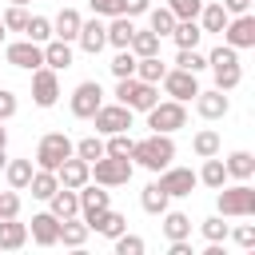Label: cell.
Masks as SVG:
<instances>
[{
	"label": "cell",
	"mask_w": 255,
	"mask_h": 255,
	"mask_svg": "<svg viewBox=\"0 0 255 255\" xmlns=\"http://www.w3.org/2000/svg\"><path fill=\"white\" fill-rule=\"evenodd\" d=\"M131 159L147 171H163L171 159H175V139L163 135V131H151L147 139H135L131 143Z\"/></svg>",
	"instance_id": "cell-1"
},
{
	"label": "cell",
	"mask_w": 255,
	"mask_h": 255,
	"mask_svg": "<svg viewBox=\"0 0 255 255\" xmlns=\"http://www.w3.org/2000/svg\"><path fill=\"white\" fill-rule=\"evenodd\" d=\"M207 68L215 72V88H219V92H231V88H239V80H243V68H239V48H231V44L211 48Z\"/></svg>",
	"instance_id": "cell-2"
},
{
	"label": "cell",
	"mask_w": 255,
	"mask_h": 255,
	"mask_svg": "<svg viewBox=\"0 0 255 255\" xmlns=\"http://www.w3.org/2000/svg\"><path fill=\"white\" fill-rule=\"evenodd\" d=\"M215 207H219V215H235V219H251L255 215V187L247 183V179H239L235 187H219V195H215Z\"/></svg>",
	"instance_id": "cell-3"
},
{
	"label": "cell",
	"mask_w": 255,
	"mask_h": 255,
	"mask_svg": "<svg viewBox=\"0 0 255 255\" xmlns=\"http://www.w3.org/2000/svg\"><path fill=\"white\" fill-rule=\"evenodd\" d=\"M116 100L131 112H147L159 100V92H155V84H147L139 76H124V80H116Z\"/></svg>",
	"instance_id": "cell-4"
},
{
	"label": "cell",
	"mask_w": 255,
	"mask_h": 255,
	"mask_svg": "<svg viewBox=\"0 0 255 255\" xmlns=\"http://www.w3.org/2000/svg\"><path fill=\"white\" fill-rule=\"evenodd\" d=\"M183 124H187V108H183L179 100H155V104L147 108V128H151V131L171 135V131H179Z\"/></svg>",
	"instance_id": "cell-5"
},
{
	"label": "cell",
	"mask_w": 255,
	"mask_h": 255,
	"mask_svg": "<svg viewBox=\"0 0 255 255\" xmlns=\"http://www.w3.org/2000/svg\"><path fill=\"white\" fill-rule=\"evenodd\" d=\"M68 155H76V143H72L64 131H48V135H40V143H36V167L56 171Z\"/></svg>",
	"instance_id": "cell-6"
},
{
	"label": "cell",
	"mask_w": 255,
	"mask_h": 255,
	"mask_svg": "<svg viewBox=\"0 0 255 255\" xmlns=\"http://www.w3.org/2000/svg\"><path fill=\"white\" fill-rule=\"evenodd\" d=\"M131 171H135L131 159H120V155H100V159H92V179L104 183V187H120V183H128Z\"/></svg>",
	"instance_id": "cell-7"
},
{
	"label": "cell",
	"mask_w": 255,
	"mask_h": 255,
	"mask_svg": "<svg viewBox=\"0 0 255 255\" xmlns=\"http://www.w3.org/2000/svg\"><path fill=\"white\" fill-rule=\"evenodd\" d=\"M163 191H167V199H183V195H191L195 191V183H199V175L191 171V167H163L159 171V179H155Z\"/></svg>",
	"instance_id": "cell-8"
},
{
	"label": "cell",
	"mask_w": 255,
	"mask_h": 255,
	"mask_svg": "<svg viewBox=\"0 0 255 255\" xmlns=\"http://www.w3.org/2000/svg\"><path fill=\"white\" fill-rule=\"evenodd\" d=\"M159 84H163V92H167L171 100H179V104H187V100L199 96V80H195V72H183V68H167Z\"/></svg>",
	"instance_id": "cell-9"
},
{
	"label": "cell",
	"mask_w": 255,
	"mask_h": 255,
	"mask_svg": "<svg viewBox=\"0 0 255 255\" xmlns=\"http://www.w3.org/2000/svg\"><path fill=\"white\" fill-rule=\"evenodd\" d=\"M100 104H104V88H100V80H84V84H76V92H72V116H76V120H92Z\"/></svg>",
	"instance_id": "cell-10"
},
{
	"label": "cell",
	"mask_w": 255,
	"mask_h": 255,
	"mask_svg": "<svg viewBox=\"0 0 255 255\" xmlns=\"http://www.w3.org/2000/svg\"><path fill=\"white\" fill-rule=\"evenodd\" d=\"M92 124H96V131H104V135L128 131V128H131V108H124L120 100H116V104H100L96 116H92Z\"/></svg>",
	"instance_id": "cell-11"
},
{
	"label": "cell",
	"mask_w": 255,
	"mask_h": 255,
	"mask_svg": "<svg viewBox=\"0 0 255 255\" xmlns=\"http://www.w3.org/2000/svg\"><path fill=\"white\" fill-rule=\"evenodd\" d=\"M219 36H223V44H231V48H255V16H251V12L231 16Z\"/></svg>",
	"instance_id": "cell-12"
},
{
	"label": "cell",
	"mask_w": 255,
	"mask_h": 255,
	"mask_svg": "<svg viewBox=\"0 0 255 255\" xmlns=\"http://www.w3.org/2000/svg\"><path fill=\"white\" fill-rule=\"evenodd\" d=\"M4 56H8V64L12 68H24V72H36L40 64H44V44H36V40H16V44H8L4 48Z\"/></svg>",
	"instance_id": "cell-13"
},
{
	"label": "cell",
	"mask_w": 255,
	"mask_h": 255,
	"mask_svg": "<svg viewBox=\"0 0 255 255\" xmlns=\"http://www.w3.org/2000/svg\"><path fill=\"white\" fill-rule=\"evenodd\" d=\"M32 100H36V108H52L60 100V80H56V72L48 64H40L32 72Z\"/></svg>",
	"instance_id": "cell-14"
},
{
	"label": "cell",
	"mask_w": 255,
	"mask_h": 255,
	"mask_svg": "<svg viewBox=\"0 0 255 255\" xmlns=\"http://www.w3.org/2000/svg\"><path fill=\"white\" fill-rule=\"evenodd\" d=\"M76 195H80V215H84V223H92L100 211H108L112 207V195L104 191V183H84V187H76Z\"/></svg>",
	"instance_id": "cell-15"
},
{
	"label": "cell",
	"mask_w": 255,
	"mask_h": 255,
	"mask_svg": "<svg viewBox=\"0 0 255 255\" xmlns=\"http://www.w3.org/2000/svg\"><path fill=\"white\" fill-rule=\"evenodd\" d=\"M56 179H60V187H84V183L92 179V163L80 159V155H68V159L56 167Z\"/></svg>",
	"instance_id": "cell-16"
},
{
	"label": "cell",
	"mask_w": 255,
	"mask_h": 255,
	"mask_svg": "<svg viewBox=\"0 0 255 255\" xmlns=\"http://www.w3.org/2000/svg\"><path fill=\"white\" fill-rule=\"evenodd\" d=\"M227 108H231V104H227V96H223L219 88H211V92L199 88V96H195V112H199L203 120H223Z\"/></svg>",
	"instance_id": "cell-17"
},
{
	"label": "cell",
	"mask_w": 255,
	"mask_h": 255,
	"mask_svg": "<svg viewBox=\"0 0 255 255\" xmlns=\"http://www.w3.org/2000/svg\"><path fill=\"white\" fill-rule=\"evenodd\" d=\"M32 239H36L40 247H56V243H60V219H56L52 211L32 215Z\"/></svg>",
	"instance_id": "cell-18"
},
{
	"label": "cell",
	"mask_w": 255,
	"mask_h": 255,
	"mask_svg": "<svg viewBox=\"0 0 255 255\" xmlns=\"http://www.w3.org/2000/svg\"><path fill=\"white\" fill-rule=\"evenodd\" d=\"M76 40H80V48H84L88 56H96V52L108 44V24H100V20H88V24H80Z\"/></svg>",
	"instance_id": "cell-19"
},
{
	"label": "cell",
	"mask_w": 255,
	"mask_h": 255,
	"mask_svg": "<svg viewBox=\"0 0 255 255\" xmlns=\"http://www.w3.org/2000/svg\"><path fill=\"white\" fill-rule=\"evenodd\" d=\"M48 207H52V215H56V219L80 215V195H76V187H56V191L48 195Z\"/></svg>",
	"instance_id": "cell-20"
},
{
	"label": "cell",
	"mask_w": 255,
	"mask_h": 255,
	"mask_svg": "<svg viewBox=\"0 0 255 255\" xmlns=\"http://www.w3.org/2000/svg\"><path fill=\"white\" fill-rule=\"evenodd\" d=\"M28 243V223L20 219H0V251H20Z\"/></svg>",
	"instance_id": "cell-21"
},
{
	"label": "cell",
	"mask_w": 255,
	"mask_h": 255,
	"mask_svg": "<svg viewBox=\"0 0 255 255\" xmlns=\"http://www.w3.org/2000/svg\"><path fill=\"white\" fill-rule=\"evenodd\" d=\"M80 24H84V20H80V12L64 4V8H60V16L52 20V36H56V40H68V44H72V40H76V32H80Z\"/></svg>",
	"instance_id": "cell-22"
},
{
	"label": "cell",
	"mask_w": 255,
	"mask_h": 255,
	"mask_svg": "<svg viewBox=\"0 0 255 255\" xmlns=\"http://www.w3.org/2000/svg\"><path fill=\"white\" fill-rule=\"evenodd\" d=\"M44 64H48L52 72H64V68H72V44L52 36V40L44 44Z\"/></svg>",
	"instance_id": "cell-23"
},
{
	"label": "cell",
	"mask_w": 255,
	"mask_h": 255,
	"mask_svg": "<svg viewBox=\"0 0 255 255\" xmlns=\"http://www.w3.org/2000/svg\"><path fill=\"white\" fill-rule=\"evenodd\" d=\"M88 231H100V235L116 239L120 231H128V219H124L120 211H112V207H108V211H100V215H96V219L88 223Z\"/></svg>",
	"instance_id": "cell-24"
},
{
	"label": "cell",
	"mask_w": 255,
	"mask_h": 255,
	"mask_svg": "<svg viewBox=\"0 0 255 255\" xmlns=\"http://www.w3.org/2000/svg\"><path fill=\"white\" fill-rule=\"evenodd\" d=\"M223 167H227V179H251L255 175V155L251 151H231L223 159Z\"/></svg>",
	"instance_id": "cell-25"
},
{
	"label": "cell",
	"mask_w": 255,
	"mask_h": 255,
	"mask_svg": "<svg viewBox=\"0 0 255 255\" xmlns=\"http://www.w3.org/2000/svg\"><path fill=\"white\" fill-rule=\"evenodd\" d=\"M171 40H175V48H199V40H203V28H199L195 20H175V28H171Z\"/></svg>",
	"instance_id": "cell-26"
},
{
	"label": "cell",
	"mask_w": 255,
	"mask_h": 255,
	"mask_svg": "<svg viewBox=\"0 0 255 255\" xmlns=\"http://www.w3.org/2000/svg\"><path fill=\"white\" fill-rule=\"evenodd\" d=\"M32 171H36L32 159H8V163H4V175H8V187H12V191H24L28 179H32Z\"/></svg>",
	"instance_id": "cell-27"
},
{
	"label": "cell",
	"mask_w": 255,
	"mask_h": 255,
	"mask_svg": "<svg viewBox=\"0 0 255 255\" xmlns=\"http://www.w3.org/2000/svg\"><path fill=\"white\" fill-rule=\"evenodd\" d=\"M84 239H88V223L84 219H76V215L60 219V243L64 247H84Z\"/></svg>",
	"instance_id": "cell-28"
},
{
	"label": "cell",
	"mask_w": 255,
	"mask_h": 255,
	"mask_svg": "<svg viewBox=\"0 0 255 255\" xmlns=\"http://www.w3.org/2000/svg\"><path fill=\"white\" fill-rule=\"evenodd\" d=\"M195 20H199V28H203V32H223V24H227L231 16H227V8H223V4H203Z\"/></svg>",
	"instance_id": "cell-29"
},
{
	"label": "cell",
	"mask_w": 255,
	"mask_h": 255,
	"mask_svg": "<svg viewBox=\"0 0 255 255\" xmlns=\"http://www.w3.org/2000/svg\"><path fill=\"white\" fill-rule=\"evenodd\" d=\"M131 32H135L131 16H112V24H108V44H112V48H128V44H131Z\"/></svg>",
	"instance_id": "cell-30"
},
{
	"label": "cell",
	"mask_w": 255,
	"mask_h": 255,
	"mask_svg": "<svg viewBox=\"0 0 255 255\" xmlns=\"http://www.w3.org/2000/svg\"><path fill=\"white\" fill-rule=\"evenodd\" d=\"M195 175H199V183H207V187H215V191L227 183V167H223L219 155H207V159H203V171H195Z\"/></svg>",
	"instance_id": "cell-31"
},
{
	"label": "cell",
	"mask_w": 255,
	"mask_h": 255,
	"mask_svg": "<svg viewBox=\"0 0 255 255\" xmlns=\"http://www.w3.org/2000/svg\"><path fill=\"white\" fill-rule=\"evenodd\" d=\"M139 207H143L147 215H163V211H167V191H163L159 183H147V187L139 191Z\"/></svg>",
	"instance_id": "cell-32"
},
{
	"label": "cell",
	"mask_w": 255,
	"mask_h": 255,
	"mask_svg": "<svg viewBox=\"0 0 255 255\" xmlns=\"http://www.w3.org/2000/svg\"><path fill=\"white\" fill-rule=\"evenodd\" d=\"M163 235H167V243L171 239H191V219L183 211H163Z\"/></svg>",
	"instance_id": "cell-33"
},
{
	"label": "cell",
	"mask_w": 255,
	"mask_h": 255,
	"mask_svg": "<svg viewBox=\"0 0 255 255\" xmlns=\"http://www.w3.org/2000/svg\"><path fill=\"white\" fill-rule=\"evenodd\" d=\"M163 72H167V64H163L159 56H135V76H139V80L159 84V80H163Z\"/></svg>",
	"instance_id": "cell-34"
},
{
	"label": "cell",
	"mask_w": 255,
	"mask_h": 255,
	"mask_svg": "<svg viewBox=\"0 0 255 255\" xmlns=\"http://www.w3.org/2000/svg\"><path fill=\"white\" fill-rule=\"evenodd\" d=\"M28 187H32V195H36V199H48V195L60 187V179H56V171L36 167V171H32V179H28Z\"/></svg>",
	"instance_id": "cell-35"
},
{
	"label": "cell",
	"mask_w": 255,
	"mask_h": 255,
	"mask_svg": "<svg viewBox=\"0 0 255 255\" xmlns=\"http://www.w3.org/2000/svg\"><path fill=\"white\" fill-rule=\"evenodd\" d=\"M219 131H211V128H203V131H195V139H191V151L199 155V159H207V155H219Z\"/></svg>",
	"instance_id": "cell-36"
},
{
	"label": "cell",
	"mask_w": 255,
	"mask_h": 255,
	"mask_svg": "<svg viewBox=\"0 0 255 255\" xmlns=\"http://www.w3.org/2000/svg\"><path fill=\"white\" fill-rule=\"evenodd\" d=\"M147 24H151V32L163 40V36H171L175 16H171V8H167V4H163V8H147Z\"/></svg>",
	"instance_id": "cell-37"
},
{
	"label": "cell",
	"mask_w": 255,
	"mask_h": 255,
	"mask_svg": "<svg viewBox=\"0 0 255 255\" xmlns=\"http://www.w3.org/2000/svg\"><path fill=\"white\" fill-rule=\"evenodd\" d=\"M128 48H131L135 56H159V36H155L151 28H147V32H139V28H135V32H131V44H128Z\"/></svg>",
	"instance_id": "cell-38"
},
{
	"label": "cell",
	"mask_w": 255,
	"mask_h": 255,
	"mask_svg": "<svg viewBox=\"0 0 255 255\" xmlns=\"http://www.w3.org/2000/svg\"><path fill=\"white\" fill-rule=\"evenodd\" d=\"M24 36H28V40H36V44H48V40H52V20H48V16H28Z\"/></svg>",
	"instance_id": "cell-39"
},
{
	"label": "cell",
	"mask_w": 255,
	"mask_h": 255,
	"mask_svg": "<svg viewBox=\"0 0 255 255\" xmlns=\"http://www.w3.org/2000/svg\"><path fill=\"white\" fill-rule=\"evenodd\" d=\"M175 64H179L183 72H195V76H199V72L207 68V56H203L199 48H179V56H175Z\"/></svg>",
	"instance_id": "cell-40"
},
{
	"label": "cell",
	"mask_w": 255,
	"mask_h": 255,
	"mask_svg": "<svg viewBox=\"0 0 255 255\" xmlns=\"http://www.w3.org/2000/svg\"><path fill=\"white\" fill-rule=\"evenodd\" d=\"M108 68H112V76H116V80L135 76V52H131V48H120V52H116V60H112Z\"/></svg>",
	"instance_id": "cell-41"
},
{
	"label": "cell",
	"mask_w": 255,
	"mask_h": 255,
	"mask_svg": "<svg viewBox=\"0 0 255 255\" xmlns=\"http://www.w3.org/2000/svg\"><path fill=\"white\" fill-rule=\"evenodd\" d=\"M131 135L128 131H112V139L104 143V155H120V159H131Z\"/></svg>",
	"instance_id": "cell-42"
},
{
	"label": "cell",
	"mask_w": 255,
	"mask_h": 255,
	"mask_svg": "<svg viewBox=\"0 0 255 255\" xmlns=\"http://www.w3.org/2000/svg\"><path fill=\"white\" fill-rule=\"evenodd\" d=\"M0 24H4V32H24V24H28V12H24V4H12V8L0 16Z\"/></svg>",
	"instance_id": "cell-43"
},
{
	"label": "cell",
	"mask_w": 255,
	"mask_h": 255,
	"mask_svg": "<svg viewBox=\"0 0 255 255\" xmlns=\"http://www.w3.org/2000/svg\"><path fill=\"white\" fill-rule=\"evenodd\" d=\"M76 155H80V159H88V163H92V159H100V155H104V139H100V135H84V139L76 143Z\"/></svg>",
	"instance_id": "cell-44"
},
{
	"label": "cell",
	"mask_w": 255,
	"mask_h": 255,
	"mask_svg": "<svg viewBox=\"0 0 255 255\" xmlns=\"http://www.w3.org/2000/svg\"><path fill=\"white\" fill-rule=\"evenodd\" d=\"M199 231H203V239H207V243H223V239H227V223H223V215L203 219V223H199Z\"/></svg>",
	"instance_id": "cell-45"
},
{
	"label": "cell",
	"mask_w": 255,
	"mask_h": 255,
	"mask_svg": "<svg viewBox=\"0 0 255 255\" xmlns=\"http://www.w3.org/2000/svg\"><path fill=\"white\" fill-rule=\"evenodd\" d=\"M143 247H147V243H143L139 235H128V231L116 235V255H143Z\"/></svg>",
	"instance_id": "cell-46"
},
{
	"label": "cell",
	"mask_w": 255,
	"mask_h": 255,
	"mask_svg": "<svg viewBox=\"0 0 255 255\" xmlns=\"http://www.w3.org/2000/svg\"><path fill=\"white\" fill-rule=\"evenodd\" d=\"M167 8H171L175 20H195L199 8H203V0H167Z\"/></svg>",
	"instance_id": "cell-47"
},
{
	"label": "cell",
	"mask_w": 255,
	"mask_h": 255,
	"mask_svg": "<svg viewBox=\"0 0 255 255\" xmlns=\"http://www.w3.org/2000/svg\"><path fill=\"white\" fill-rule=\"evenodd\" d=\"M20 215V195L16 191H4L0 195V219H16Z\"/></svg>",
	"instance_id": "cell-48"
},
{
	"label": "cell",
	"mask_w": 255,
	"mask_h": 255,
	"mask_svg": "<svg viewBox=\"0 0 255 255\" xmlns=\"http://www.w3.org/2000/svg\"><path fill=\"white\" fill-rule=\"evenodd\" d=\"M231 239H235L239 247H247V251H251V247H255V223H239V227L231 231Z\"/></svg>",
	"instance_id": "cell-49"
},
{
	"label": "cell",
	"mask_w": 255,
	"mask_h": 255,
	"mask_svg": "<svg viewBox=\"0 0 255 255\" xmlns=\"http://www.w3.org/2000/svg\"><path fill=\"white\" fill-rule=\"evenodd\" d=\"M88 4H92L96 16H124L120 12V0H88Z\"/></svg>",
	"instance_id": "cell-50"
},
{
	"label": "cell",
	"mask_w": 255,
	"mask_h": 255,
	"mask_svg": "<svg viewBox=\"0 0 255 255\" xmlns=\"http://www.w3.org/2000/svg\"><path fill=\"white\" fill-rule=\"evenodd\" d=\"M16 116V96L8 88H0V120H12Z\"/></svg>",
	"instance_id": "cell-51"
},
{
	"label": "cell",
	"mask_w": 255,
	"mask_h": 255,
	"mask_svg": "<svg viewBox=\"0 0 255 255\" xmlns=\"http://www.w3.org/2000/svg\"><path fill=\"white\" fill-rule=\"evenodd\" d=\"M147 8H151L147 0H120V12H124V16H143Z\"/></svg>",
	"instance_id": "cell-52"
},
{
	"label": "cell",
	"mask_w": 255,
	"mask_h": 255,
	"mask_svg": "<svg viewBox=\"0 0 255 255\" xmlns=\"http://www.w3.org/2000/svg\"><path fill=\"white\" fill-rule=\"evenodd\" d=\"M223 8H227V16H239V12H247L251 8V0H219Z\"/></svg>",
	"instance_id": "cell-53"
},
{
	"label": "cell",
	"mask_w": 255,
	"mask_h": 255,
	"mask_svg": "<svg viewBox=\"0 0 255 255\" xmlns=\"http://www.w3.org/2000/svg\"><path fill=\"white\" fill-rule=\"evenodd\" d=\"M8 143V131H4V120H0V147Z\"/></svg>",
	"instance_id": "cell-54"
},
{
	"label": "cell",
	"mask_w": 255,
	"mask_h": 255,
	"mask_svg": "<svg viewBox=\"0 0 255 255\" xmlns=\"http://www.w3.org/2000/svg\"><path fill=\"white\" fill-rule=\"evenodd\" d=\"M4 163H8V155H4V147H0V171H4Z\"/></svg>",
	"instance_id": "cell-55"
},
{
	"label": "cell",
	"mask_w": 255,
	"mask_h": 255,
	"mask_svg": "<svg viewBox=\"0 0 255 255\" xmlns=\"http://www.w3.org/2000/svg\"><path fill=\"white\" fill-rule=\"evenodd\" d=\"M12 4H28V0H12Z\"/></svg>",
	"instance_id": "cell-56"
},
{
	"label": "cell",
	"mask_w": 255,
	"mask_h": 255,
	"mask_svg": "<svg viewBox=\"0 0 255 255\" xmlns=\"http://www.w3.org/2000/svg\"><path fill=\"white\" fill-rule=\"evenodd\" d=\"M0 40H4V24H0Z\"/></svg>",
	"instance_id": "cell-57"
},
{
	"label": "cell",
	"mask_w": 255,
	"mask_h": 255,
	"mask_svg": "<svg viewBox=\"0 0 255 255\" xmlns=\"http://www.w3.org/2000/svg\"><path fill=\"white\" fill-rule=\"evenodd\" d=\"M60 4H64V0H60Z\"/></svg>",
	"instance_id": "cell-58"
}]
</instances>
